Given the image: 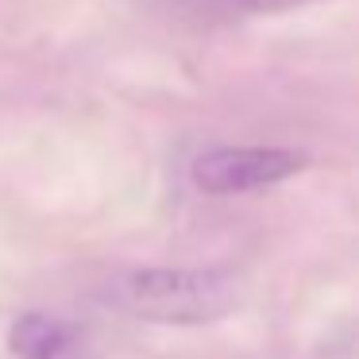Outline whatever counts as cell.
I'll use <instances>...</instances> for the list:
<instances>
[{
	"mask_svg": "<svg viewBox=\"0 0 359 359\" xmlns=\"http://www.w3.org/2000/svg\"><path fill=\"white\" fill-rule=\"evenodd\" d=\"M305 166V155L286 147H212L194 158V186L201 194L228 197L248 189L278 186Z\"/></svg>",
	"mask_w": 359,
	"mask_h": 359,
	"instance_id": "2",
	"label": "cell"
},
{
	"mask_svg": "<svg viewBox=\"0 0 359 359\" xmlns=\"http://www.w3.org/2000/svg\"><path fill=\"white\" fill-rule=\"evenodd\" d=\"M8 348L16 359H97L78 328L47 313H24L8 332Z\"/></svg>",
	"mask_w": 359,
	"mask_h": 359,
	"instance_id": "3",
	"label": "cell"
},
{
	"mask_svg": "<svg viewBox=\"0 0 359 359\" xmlns=\"http://www.w3.org/2000/svg\"><path fill=\"white\" fill-rule=\"evenodd\" d=\"M217 8L228 12H251V16H271V12H290V8H305L317 0H212Z\"/></svg>",
	"mask_w": 359,
	"mask_h": 359,
	"instance_id": "4",
	"label": "cell"
},
{
	"mask_svg": "<svg viewBox=\"0 0 359 359\" xmlns=\"http://www.w3.org/2000/svg\"><path fill=\"white\" fill-rule=\"evenodd\" d=\"M109 302L140 320L209 325L240 302V282L217 266H147L128 271L109 286Z\"/></svg>",
	"mask_w": 359,
	"mask_h": 359,
	"instance_id": "1",
	"label": "cell"
}]
</instances>
